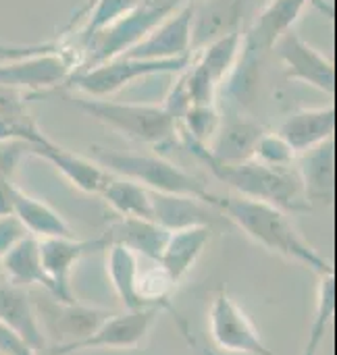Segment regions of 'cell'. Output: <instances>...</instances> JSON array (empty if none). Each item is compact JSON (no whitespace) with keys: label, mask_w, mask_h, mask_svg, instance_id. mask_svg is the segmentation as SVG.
Here are the masks:
<instances>
[{"label":"cell","mask_w":337,"mask_h":355,"mask_svg":"<svg viewBox=\"0 0 337 355\" xmlns=\"http://www.w3.org/2000/svg\"><path fill=\"white\" fill-rule=\"evenodd\" d=\"M121 218H140L152 223V191L144 185L110 175L98 193Z\"/></svg>","instance_id":"25"},{"label":"cell","mask_w":337,"mask_h":355,"mask_svg":"<svg viewBox=\"0 0 337 355\" xmlns=\"http://www.w3.org/2000/svg\"><path fill=\"white\" fill-rule=\"evenodd\" d=\"M319 291H317V312L311 324V333H309V341L304 345L302 355H317L327 333H329V324L334 320L336 314V275L331 272H323L319 275Z\"/></svg>","instance_id":"26"},{"label":"cell","mask_w":337,"mask_h":355,"mask_svg":"<svg viewBox=\"0 0 337 355\" xmlns=\"http://www.w3.org/2000/svg\"><path fill=\"white\" fill-rule=\"evenodd\" d=\"M250 0H198L192 2V52L213 42L244 31Z\"/></svg>","instance_id":"11"},{"label":"cell","mask_w":337,"mask_h":355,"mask_svg":"<svg viewBox=\"0 0 337 355\" xmlns=\"http://www.w3.org/2000/svg\"><path fill=\"white\" fill-rule=\"evenodd\" d=\"M142 0H96L90 10L85 12V21L83 27L77 33L79 40V50L85 48V44L104 27H108L110 23L119 21L121 17H125L127 12H131ZM77 50V52H79Z\"/></svg>","instance_id":"27"},{"label":"cell","mask_w":337,"mask_h":355,"mask_svg":"<svg viewBox=\"0 0 337 355\" xmlns=\"http://www.w3.org/2000/svg\"><path fill=\"white\" fill-rule=\"evenodd\" d=\"M27 235H29L27 229L15 214H2L0 216V258Z\"/></svg>","instance_id":"32"},{"label":"cell","mask_w":337,"mask_h":355,"mask_svg":"<svg viewBox=\"0 0 337 355\" xmlns=\"http://www.w3.org/2000/svg\"><path fill=\"white\" fill-rule=\"evenodd\" d=\"M177 139L186 146L221 183L229 185L238 196L258 200L281 208L283 212H309L311 204L304 198L296 168H273L256 160L244 162H219L206 146L192 139L177 127Z\"/></svg>","instance_id":"2"},{"label":"cell","mask_w":337,"mask_h":355,"mask_svg":"<svg viewBox=\"0 0 337 355\" xmlns=\"http://www.w3.org/2000/svg\"><path fill=\"white\" fill-rule=\"evenodd\" d=\"M123 56L144 60H171L192 54V4H186L161 25H156L140 44Z\"/></svg>","instance_id":"13"},{"label":"cell","mask_w":337,"mask_h":355,"mask_svg":"<svg viewBox=\"0 0 337 355\" xmlns=\"http://www.w3.org/2000/svg\"><path fill=\"white\" fill-rule=\"evenodd\" d=\"M188 2H190V4H192V2H198V0H188Z\"/></svg>","instance_id":"37"},{"label":"cell","mask_w":337,"mask_h":355,"mask_svg":"<svg viewBox=\"0 0 337 355\" xmlns=\"http://www.w3.org/2000/svg\"><path fill=\"white\" fill-rule=\"evenodd\" d=\"M0 322L19 335L35 354L48 349V339L38 320L35 308L21 287H0Z\"/></svg>","instance_id":"19"},{"label":"cell","mask_w":337,"mask_h":355,"mask_svg":"<svg viewBox=\"0 0 337 355\" xmlns=\"http://www.w3.org/2000/svg\"><path fill=\"white\" fill-rule=\"evenodd\" d=\"M27 98L21 89L0 85V116H17L27 114Z\"/></svg>","instance_id":"33"},{"label":"cell","mask_w":337,"mask_h":355,"mask_svg":"<svg viewBox=\"0 0 337 355\" xmlns=\"http://www.w3.org/2000/svg\"><path fill=\"white\" fill-rule=\"evenodd\" d=\"M267 2H269V0H267Z\"/></svg>","instance_id":"39"},{"label":"cell","mask_w":337,"mask_h":355,"mask_svg":"<svg viewBox=\"0 0 337 355\" xmlns=\"http://www.w3.org/2000/svg\"><path fill=\"white\" fill-rule=\"evenodd\" d=\"M31 154L48 160L73 187L81 189L83 193H100V189L110 179V173L100 166L96 160H90L85 156H79L75 152H69L54 141L48 146L29 148Z\"/></svg>","instance_id":"16"},{"label":"cell","mask_w":337,"mask_h":355,"mask_svg":"<svg viewBox=\"0 0 337 355\" xmlns=\"http://www.w3.org/2000/svg\"><path fill=\"white\" fill-rule=\"evenodd\" d=\"M94 156L96 162L104 166L110 175L135 181L156 193L186 196L211 206L213 193L206 189V185L200 179H196L192 173L183 171L181 166L173 164L163 156L144 154V152H125V150H104V148H94Z\"/></svg>","instance_id":"4"},{"label":"cell","mask_w":337,"mask_h":355,"mask_svg":"<svg viewBox=\"0 0 337 355\" xmlns=\"http://www.w3.org/2000/svg\"><path fill=\"white\" fill-rule=\"evenodd\" d=\"M0 144H21L29 150L38 146H48L52 144V139L27 112L17 116H0Z\"/></svg>","instance_id":"29"},{"label":"cell","mask_w":337,"mask_h":355,"mask_svg":"<svg viewBox=\"0 0 337 355\" xmlns=\"http://www.w3.org/2000/svg\"><path fill=\"white\" fill-rule=\"evenodd\" d=\"M38 243H40L42 266L52 283L50 295L63 306L75 304L77 300L73 297L71 291V272L85 254L104 250L100 239L79 241L75 237H50V239H38Z\"/></svg>","instance_id":"10"},{"label":"cell","mask_w":337,"mask_h":355,"mask_svg":"<svg viewBox=\"0 0 337 355\" xmlns=\"http://www.w3.org/2000/svg\"><path fill=\"white\" fill-rule=\"evenodd\" d=\"M192 58L194 56L171 58V60H144V58L117 56L113 60L88 69L73 71L65 81V85L85 94L88 98H108L138 79L163 75V73H181L192 62Z\"/></svg>","instance_id":"5"},{"label":"cell","mask_w":337,"mask_h":355,"mask_svg":"<svg viewBox=\"0 0 337 355\" xmlns=\"http://www.w3.org/2000/svg\"><path fill=\"white\" fill-rule=\"evenodd\" d=\"M211 208L219 210V214L227 216L236 227H240L252 241L263 245L265 250L279 254L292 262H298L317 275L331 272V264L323 258L294 227L288 212L281 208L248 200L242 196H217L211 198Z\"/></svg>","instance_id":"1"},{"label":"cell","mask_w":337,"mask_h":355,"mask_svg":"<svg viewBox=\"0 0 337 355\" xmlns=\"http://www.w3.org/2000/svg\"><path fill=\"white\" fill-rule=\"evenodd\" d=\"M13 214L23 223L29 235L35 239L50 237H73L69 223L46 202L25 193L15 185L13 189Z\"/></svg>","instance_id":"22"},{"label":"cell","mask_w":337,"mask_h":355,"mask_svg":"<svg viewBox=\"0 0 337 355\" xmlns=\"http://www.w3.org/2000/svg\"><path fill=\"white\" fill-rule=\"evenodd\" d=\"M0 355H4V354H2V352H0Z\"/></svg>","instance_id":"38"},{"label":"cell","mask_w":337,"mask_h":355,"mask_svg":"<svg viewBox=\"0 0 337 355\" xmlns=\"http://www.w3.org/2000/svg\"><path fill=\"white\" fill-rule=\"evenodd\" d=\"M79 67V52L67 44H50V48L0 62V85L48 89L60 85Z\"/></svg>","instance_id":"6"},{"label":"cell","mask_w":337,"mask_h":355,"mask_svg":"<svg viewBox=\"0 0 337 355\" xmlns=\"http://www.w3.org/2000/svg\"><path fill=\"white\" fill-rule=\"evenodd\" d=\"M313 2L315 0H269L267 6H263L254 21L248 25V29H244L242 52L258 60L275 46L283 33L292 31L294 23Z\"/></svg>","instance_id":"12"},{"label":"cell","mask_w":337,"mask_h":355,"mask_svg":"<svg viewBox=\"0 0 337 355\" xmlns=\"http://www.w3.org/2000/svg\"><path fill=\"white\" fill-rule=\"evenodd\" d=\"M336 131V108H304L296 110L283 119L279 127V135L292 146L296 154L309 152L329 139H334Z\"/></svg>","instance_id":"15"},{"label":"cell","mask_w":337,"mask_h":355,"mask_svg":"<svg viewBox=\"0 0 337 355\" xmlns=\"http://www.w3.org/2000/svg\"><path fill=\"white\" fill-rule=\"evenodd\" d=\"M60 308H63V312L58 316V331L69 337V341H65V343H73V341L85 339L110 314L108 310L77 306V302L69 304V306L60 304Z\"/></svg>","instance_id":"28"},{"label":"cell","mask_w":337,"mask_h":355,"mask_svg":"<svg viewBox=\"0 0 337 355\" xmlns=\"http://www.w3.org/2000/svg\"><path fill=\"white\" fill-rule=\"evenodd\" d=\"M306 202H329L336 193V148L334 139L298 154L294 164Z\"/></svg>","instance_id":"14"},{"label":"cell","mask_w":337,"mask_h":355,"mask_svg":"<svg viewBox=\"0 0 337 355\" xmlns=\"http://www.w3.org/2000/svg\"><path fill=\"white\" fill-rule=\"evenodd\" d=\"M83 114L96 119L102 125L113 127L117 133L131 141L167 148L179 144L177 121L163 108V104H135V102H115L108 98H69Z\"/></svg>","instance_id":"3"},{"label":"cell","mask_w":337,"mask_h":355,"mask_svg":"<svg viewBox=\"0 0 337 355\" xmlns=\"http://www.w3.org/2000/svg\"><path fill=\"white\" fill-rule=\"evenodd\" d=\"M106 272L108 281L123 304L125 310H144L148 306L142 304L135 283H138V272H140V262L138 254H133L125 245H110L106 248Z\"/></svg>","instance_id":"24"},{"label":"cell","mask_w":337,"mask_h":355,"mask_svg":"<svg viewBox=\"0 0 337 355\" xmlns=\"http://www.w3.org/2000/svg\"><path fill=\"white\" fill-rule=\"evenodd\" d=\"M211 239H213V229L208 225H198V227L169 231L167 243H165V248H163V252H161L156 262L179 285V281L200 260V256L206 250Z\"/></svg>","instance_id":"17"},{"label":"cell","mask_w":337,"mask_h":355,"mask_svg":"<svg viewBox=\"0 0 337 355\" xmlns=\"http://www.w3.org/2000/svg\"><path fill=\"white\" fill-rule=\"evenodd\" d=\"M208 333L217 349L238 355H277L269 349L242 306L227 293L219 291L208 314Z\"/></svg>","instance_id":"8"},{"label":"cell","mask_w":337,"mask_h":355,"mask_svg":"<svg viewBox=\"0 0 337 355\" xmlns=\"http://www.w3.org/2000/svg\"><path fill=\"white\" fill-rule=\"evenodd\" d=\"M0 272L8 279L13 287L38 285L52 293V283L40 260V243L33 235L23 237L0 258Z\"/></svg>","instance_id":"21"},{"label":"cell","mask_w":337,"mask_h":355,"mask_svg":"<svg viewBox=\"0 0 337 355\" xmlns=\"http://www.w3.org/2000/svg\"><path fill=\"white\" fill-rule=\"evenodd\" d=\"M208 204L186 198V196H169L152 191V223L167 231L213 225V216L208 214Z\"/></svg>","instance_id":"23"},{"label":"cell","mask_w":337,"mask_h":355,"mask_svg":"<svg viewBox=\"0 0 337 355\" xmlns=\"http://www.w3.org/2000/svg\"><path fill=\"white\" fill-rule=\"evenodd\" d=\"M161 308L148 306L144 310H125L121 314L110 312L94 333L73 343H58L50 349V355H71L90 349H138L154 322L161 316Z\"/></svg>","instance_id":"7"},{"label":"cell","mask_w":337,"mask_h":355,"mask_svg":"<svg viewBox=\"0 0 337 355\" xmlns=\"http://www.w3.org/2000/svg\"><path fill=\"white\" fill-rule=\"evenodd\" d=\"M0 352L4 355H38L23 343V339L19 335H15L2 322H0Z\"/></svg>","instance_id":"34"},{"label":"cell","mask_w":337,"mask_h":355,"mask_svg":"<svg viewBox=\"0 0 337 355\" xmlns=\"http://www.w3.org/2000/svg\"><path fill=\"white\" fill-rule=\"evenodd\" d=\"M142 4H146L150 8H156V10H163L167 15H173V12H177L179 8H183L190 2L188 0H142Z\"/></svg>","instance_id":"36"},{"label":"cell","mask_w":337,"mask_h":355,"mask_svg":"<svg viewBox=\"0 0 337 355\" xmlns=\"http://www.w3.org/2000/svg\"><path fill=\"white\" fill-rule=\"evenodd\" d=\"M50 44L52 42H48V44H31V46H8V44H0V60L35 54V52H42V50L50 48Z\"/></svg>","instance_id":"35"},{"label":"cell","mask_w":337,"mask_h":355,"mask_svg":"<svg viewBox=\"0 0 337 355\" xmlns=\"http://www.w3.org/2000/svg\"><path fill=\"white\" fill-rule=\"evenodd\" d=\"M267 129L250 119L238 114L221 119V125L208 141V154L219 162H244L252 160L254 146Z\"/></svg>","instance_id":"18"},{"label":"cell","mask_w":337,"mask_h":355,"mask_svg":"<svg viewBox=\"0 0 337 355\" xmlns=\"http://www.w3.org/2000/svg\"><path fill=\"white\" fill-rule=\"evenodd\" d=\"M298 154L292 150V146L273 131H265L252 152V160L273 166V168H294Z\"/></svg>","instance_id":"31"},{"label":"cell","mask_w":337,"mask_h":355,"mask_svg":"<svg viewBox=\"0 0 337 355\" xmlns=\"http://www.w3.org/2000/svg\"><path fill=\"white\" fill-rule=\"evenodd\" d=\"M283 60L286 77L292 81H304L323 94H336V69L334 62L304 42L294 29L283 33L273 46Z\"/></svg>","instance_id":"9"},{"label":"cell","mask_w":337,"mask_h":355,"mask_svg":"<svg viewBox=\"0 0 337 355\" xmlns=\"http://www.w3.org/2000/svg\"><path fill=\"white\" fill-rule=\"evenodd\" d=\"M221 112L217 110L215 104H208V106H192L179 121H177V127L190 135L192 139L208 146V141L213 139V135L217 133L219 125H221Z\"/></svg>","instance_id":"30"},{"label":"cell","mask_w":337,"mask_h":355,"mask_svg":"<svg viewBox=\"0 0 337 355\" xmlns=\"http://www.w3.org/2000/svg\"><path fill=\"white\" fill-rule=\"evenodd\" d=\"M169 231L158 227L150 220L140 218H121L119 223H113L98 239L102 248L110 245H125L138 256H146L148 260L156 262L165 243H167Z\"/></svg>","instance_id":"20"}]
</instances>
